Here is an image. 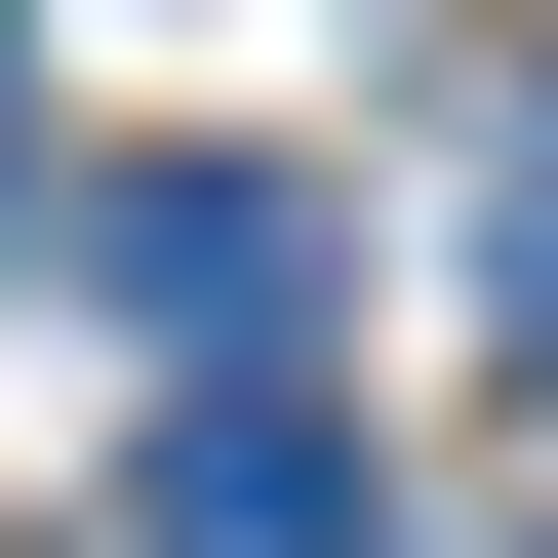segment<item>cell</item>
Listing matches in <instances>:
<instances>
[{
  "label": "cell",
  "instance_id": "cell-1",
  "mask_svg": "<svg viewBox=\"0 0 558 558\" xmlns=\"http://www.w3.org/2000/svg\"><path fill=\"white\" fill-rule=\"evenodd\" d=\"M120 558H399V519H360V439H319L279 360H199V399H160V478H120Z\"/></svg>",
  "mask_w": 558,
  "mask_h": 558
},
{
  "label": "cell",
  "instance_id": "cell-2",
  "mask_svg": "<svg viewBox=\"0 0 558 558\" xmlns=\"http://www.w3.org/2000/svg\"><path fill=\"white\" fill-rule=\"evenodd\" d=\"M120 319H160V360H279V319H319V199L279 160H160L120 199Z\"/></svg>",
  "mask_w": 558,
  "mask_h": 558
},
{
  "label": "cell",
  "instance_id": "cell-3",
  "mask_svg": "<svg viewBox=\"0 0 558 558\" xmlns=\"http://www.w3.org/2000/svg\"><path fill=\"white\" fill-rule=\"evenodd\" d=\"M0 199H40V40H0Z\"/></svg>",
  "mask_w": 558,
  "mask_h": 558
}]
</instances>
